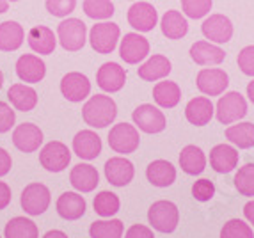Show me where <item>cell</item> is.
<instances>
[{
    "label": "cell",
    "instance_id": "6da1fadb",
    "mask_svg": "<svg viewBox=\"0 0 254 238\" xmlns=\"http://www.w3.org/2000/svg\"><path fill=\"white\" fill-rule=\"evenodd\" d=\"M118 105L107 94H94L82 107V118L91 128H107L114 123Z\"/></svg>",
    "mask_w": 254,
    "mask_h": 238
},
{
    "label": "cell",
    "instance_id": "7a4b0ae2",
    "mask_svg": "<svg viewBox=\"0 0 254 238\" xmlns=\"http://www.w3.org/2000/svg\"><path fill=\"white\" fill-rule=\"evenodd\" d=\"M148 221L153 230L160 231V233H173L178 228L180 210L173 201L160 199L149 206Z\"/></svg>",
    "mask_w": 254,
    "mask_h": 238
},
{
    "label": "cell",
    "instance_id": "3957f363",
    "mask_svg": "<svg viewBox=\"0 0 254 238\" xmlns=\"http://www.w3.org/2000/svg\"><path fill=\"white\" fill-rule=\"evenodd\" d=\"M57 39L68 52H78L87 41V27L78 18H66L57 27Z\"/></svg>",
    "mask_w": 254,
    "mask_h": 238
},
{
    "label": "cell",
    "instance_id": "277c9868",
    "mask_svg": "<svg viewBox=\"0 0 254 238\" xmlns=\"http://www.w3.org/2000/svg\"><path fill=\"white\" fill-rule=\"evenodd\" d=\"M140 144V135L133 124L118 123L110 128L109 132V146L112 151L119 155L133 153Z\"/></svg>",
    "mask_w": 254,
    "mask_h": 238
},
{
    "label": "cell",
    "instance_id": "5b68a950",
    "mask_svg": "<svg viewBox=\"0 0 254 238\" xmlns=\"http://www.w3.org/2000/svg\"><path fill=\"white\" fill-rule=\"evenodd\" d=\"M50 190H48L47 185H43V183H29L23 192H21V197H20V204L23 212L27 215H43V213L47 212L48 206H50Z\"/></svg>",
    "mask_w": 254,
    "mask_h": 238
},
{
    "label": "cell",
    "instance_id": "8992f818",
    "mask_svg": "<svg viewBox=\"0 0 254 238\" xmlns=\"http://www.w3.org/2000/svg\"><path fill=\"white\" fill-rule=\"evenodd\" d=\"M119 36H121L119 25H116L112 21H102V23L93 25L89 32V43L94 52L107 56V54H112L116 50Z\"/></svg>",
    "mask_w": 254,
    "mask_h": 238
},
{
    "label": "cell",
    "instance_id": "52a82bcc",
    "mask_svg": "<svg viewBox=\"0 0 254 238\" xmlns=\"http://www.w3.org/2000/svg\"><path fill=\"white\" fill-rule=\"evenodd\" d=\"M247 114V102L238 91H229L220 96L215 105V116L219 123L231 124Z\"/></svg>",
    "mask_w": 254,
    "mask_h": 238
},
{
    "label": "cell",
    "instance_id": "ba28073f",
    "mask_svg": "<svg viewBox=\"0 0 254 238\" xmlns=\"http://www.w3.org/2000/svg\"><path fill=\"white\" fill-rule=\"evenodd\" d=\"M131 119L139 130L144 133H160L165 130V116L158 107L151 105V103H142L133 111Z\"/></svg>",
    "mask_w": 254,
    "mask_h": 238
},
{
    "label": "cell",
    "instance_id": "9c48e42d",
    "mask_svg": "<svg viewBox=\"0 0 254 238\" xmlns=\"http://www.w3.org/2000/svg\"><path fill=\"white\" fill-rule=\"evenodd\" d=\"M39 162L50 173H61L69 166L71 162V151L68 146L59 140H52L48 144L43 146L41 153H39Z\"/></svg>",
    "mask_w": 254,
    "mask_h": 238
},
{
    "label": "cell",
    "instance_id": "30bf717a",
    "mask_svg": "<svg viewBox=\"0 0 254 238\" xmlns=\"http://www.w3.org/2000/svg\"><path fill=\"white\" fill-rule=\"evenodd\" d=\"M197 89L206 96H220L229 85V77L220 68H203L195 78Z\"/></svg>",
    "mask_w": 254,
    "mask_h": 238
},
{
    "label": "cell",
    "instance_id": "8fae6325",
    "mask_svg": "<svg viewBox=\"0 0 254 238\" xmlns=\"http://www.w3.org/2000/svg\"><path fill=\"white\" fill-rule=\"evenodd\" d=\"M149 54V41L140 36L139 32H128L121 39L119 45V56L127 64H139Z\"/></svg>",
    "mask_w": 254,
    "mask_h": 238
},
{
    "label": "cell",
    "instance_id": "7c38bea8",
    "mask_svg": "<svg viewBox=\"0 0 254 238\" xmlns=\"http://www.w3.org/2000/svg\"><path fill=\"white\" fill-rule=\"evenodd\" d=\"M61 93L71 103L84 102L91 94V82L85 75H82L78 71L66 73L63 80H61Z\"/></svg>",
    "mask_w": 254,
    "mask_h": 238
},
{
    "label": "cell",
    "instance_id": "4fadbf2b",
    "mask_svg": "<svg viewBox=\"0 0 254 238\" xmlns=\"http://www.w3.org/2000/svg\"><path fill=\"white\" fill-rule=\"evenodd\" d=\"M201 32L212 43L222 45L233 38V23L224 14H210L201 25Z\"/></svg>",
    "mask_w": 254,
    "mask_h": 238
},
{
    "label": "cell",
    "instance_id": "5bb4252c",
    "mask_svg": "<svg viewBox=\"0 0 254 238\" xmlns=\"http://www.w3.org/2000/svg\"><path fill=\"white\" fill-rule=\"evenodd\" d=\"M128 23L139 32H149L157 27L158 23V13L155 5L149 2H135L128 9Z\"/></svg>",
    "mask_w": 254,
    "mask_h": 238
},
{
    "label": "cell",
    "instance_id": "9a60e30c",
    "mask_svg": "<svg viewBox=\"0 0 254 238\" xmlns=\"http://www.w3.org/2000/svg\"><path fill=\"white\" fill-rule=\"evenodd\" d=\"M135 176V167L128 158L112 157L105 162V178L114 187H127Z\"/></svg>",
    "mask_w": 254,
    "mask_h": 238
},
{
    "label": "cell",
    "instance_id": "2e32d148",
    "mask_svg": "<svg viewBox=\"0 0 254 238\" xmlns=\"http://www.w3.org/2000/svg\"><path fill=\"white\" fill-rule=\"evenodd\" d=\"M127 82V71L118 62H105L96 73L98 87L105 93H118L125 87Z\"/></svg>",
    "mask_w": 254,
    "mask_h": 238
},
{
    "label": "cell",
    "instance_id": "e0dca14e",
    "mask_svg": "<svg viewBox=\"0 0 254 238\" xmlns=\"http://www.w3.org/2000/svg\"><path fill=\"white\" fill-rule=\"evenodd\" d=\"M13 144L23 153H34L43 144V132L34 123H21L14 128Z\"/></svg>",
    "mask_w": 254,
    "mask_h": 238
},
{
    "label": "cell",
    "instance_id": "ac0fdd59",
    "mask_svg": "<svg viewBox=\"0 0 254 238\" xmlns=\"http://www.w3.org/2000/svg\"><path fill=\"white\" fill-rule=\"evenodd\" d=\"M16 75L21 82L38 84L47 75V64L34 54H25L16 60Z\"/></svg>",
    "mask_w": 254,
    "mask_h": 238
},
{
    "label": "cell",
    "instance_id": "d6986e66",
    "mask_svg": "<svg viewBox=\"0 0 254 238\" xmlns=\"http://www.w3.org/2000/svg\"><path fill=\"white\" fill-rule=\"evenodd\" d=\"M73 153L82 160H94L102 153V139L93 130H80L73 139Z\"/></svg>",
    "mask_w": 254,
    "mask_h": 238
},
{
    "label": "cell",
    "instance_id": "ffe728a7",
    "mask_svg": "<svg viewBox=\"0 0 254 238\" xmlns=\"http://www.w3.org/2000/svg\"><path fill=\"white\" fill-rule=\"evenodd\" d=\"M55 208H57L59 217H63L64 221H78L85 215L87 203L78 192H64L57 199Z\"/></svg>",
    "mask_w": 254,
    "mask_h": 238
},
{
    "label": "cell",
    "instance_id": "44dd1931",
    "mask_svg": "<svg viewBox=\"0 0 254 238\" xmlns=\"http://www.w3.org/2000/svg\"><path fill=\"white\" fill-rule=\"evenodd\" d=\"M215 107H213L212 100L206 96H195L185 107V118L187 121L194 126H204L212 121Z\"/></svg>",
    "mask_w": 254,
    "mask_h": 238
},
{
    "label": "cell",
    "instance_id": "7402d4cb",
    "mask_svg": "<svg viewBox=\"0 0 254 238\" xmlns=\"http://www.w3.org/2000/svg\"><path fill=\"white\" fill-rule=\"evenodd\" d=\"M69 183L76 192L87 194L98 187L100 175H98L96 167H93L91 164H76L69 173Z\"/></svg>",
    "mask_w": 254,
    "mask_h": 238
},
{
    "label": "cell",
    "instance_id": "603a6c76",
    "mask_svg": "<svg viewBox=\"0 0 254 238\" xmlns=\"http://www.w3.org/2000/svg\"><path fill=\"white\" fill-rule=\"evenodd\" d=\"M238 151L229 144H217L210 151V166L219 175H228L238 166Z\"/></svg>",
    "mask_w": 254,
    "mask_h": 238
},
{
    "label": "cell",
    "instance_id": "cb8c5ba5",
    "mask_svg": "<svg viewBox=\"0 0 254 238\" xmlns=\"http://www.w3.org/2000/svg\"><path fill=\"white\" fill-rule=\"evenodd\" d=\"M190 57L199 66H217L226 59V52L212 41H195L190 47Z\"/></svg>",
    "mask_w": 254,
    "mask_h": 238
},
{
    "label": "cell",
    "instance_id": "d4e9b609",
    "mask_svg": "<svg viewBox=\"0 0 254 238\" xmlns=\"http://www.w3.org/2000/svg\"><path fill=\"white\" fill-rule=\"evenodd\" d=\"M27 41H29V47L39 56H50L57 47V38H55L54 30L45 25L32 27L27 34Z\"/></svg>",
    "mask_w": 254,
    "mask_h": 238
},
{
    "label": "cell",
    "instance_id": "484cf974",
    "mask_svg": "<svg viewBox=\"0 0 254 238\" xmlns=\"http://www.w3.org/2000/svg\"><path fill=\"white\" fill-rule=\"evenodd\" d=\"M146 178L153 187H171L176 179V167L167 160H153L146 169Z\"/></svg>",
    "mask_w": 254,
    "mask_h": 238
},
{
    "label": "cell",
    "instance_id": "4316f807",
    "mask_svg": "<svg viewBox=\"0 0 254 238\" xmlns=\"http://www.w3.org/2000/svg\"><path fill=\"white\" fill-rule=\"evenodd\" d=\"M7 98L11 105L20 112L34 111L38 105V93L27 84H14L9 87Z\"/></svg>",
    "mask_w": 254,
    "mask_h": 238
},
{
    "label": "cell",
    "instance_id": "83f0119b",
    "mask_svg": "<svg viewBox=\"0 0 254 238\" xmlns=\"http://www.w3.org/2000/svg\"><path fill=\"white\" fill-rule=\"evenodd\" d=\"M180 167L185 175L197 176L201 175L206 167V155L201 148L194 144H189L182 149L180 153Z\"/></svg>",
    "mask_w": 254,
    "mask_h": 238
},
{
    "label": "cell",
    "instance_id": "f1b7e54d",
    "mask_svg": "<svg viewBox=\"0 0 254 238\" xmlns=\"http://www.w3.org/2000/svg\"><path fill=\"white\" fill-rule=\"evenodd\" d=\"M171 69H173L171 60L165 56H151L137 69V75L146 82H157L167 77L171 73Z\"/></svg>",
    "mask_w": 254,
    "mask_h": 238
},
{
    "label": "cell",
    "instance_id": "f546056e",
    "mask_svg": "<svg viewBox=\"0 0 254 238\" xmlns=\"http://www.w3.org/2000/svg\"><path fill=\"white\" fill-rule=\"evenodd\" d=\"M25 41V30L18 21L0 23V52H14Z\"/></svg>",
    "mask_w": 254,
    "mask_h": 238
},
{
    "label": "cell",
    "instance_id": "4dcf8cb0",
    "mask_svg": "<svg viewBox=\"0 0 254 238\" xmlns=\"http://www.w3.org/2000/svg\"><path fill=\"white\" fill-rule=\"evenodd\" d=\"M160 29L162 34L167 39H182L189 32V21H187L185 14H182L180 11H174V9H169L162 16Z\"/></svg>",
    "mask_w": 254,
    "mask_h": 238
},
{
    "label": "cell",
    "instance_id": "1f68e13d",
    "mask_svg": "<svg viewBox=\"0 0 254 238\" xmlns=\"http://www.w3.org/2000/svg\"><path fill=\"white\" fill-rule=\"evenodd\" d=\"M153 100L162 109H174L182 100V89L176 82L162 80L153 87Z\"/></svg>",
    "mask_w": 254,
    "mask_h": 238
},
{
    "label": "cell",
    "instance_id": "d6a6232c",
    "mask_svg": "<svg viewBox=\"0 0 254 238\" xmlns=\"http://www.w3.org/2000/svg\"><path fill=\"white\" fill-rule=\"evenodd\" d=\"M4 238H39V230L30 219L13 217L4 228Z\"/></svg>",
    "mask_w": 254,
    "mask_h": 238
},
{
    "label": "cell",
    "instance_id": "836d02e7",
    "mask_svg": "<svg viewBox=\"0 0 254 238\" xmlns=\"http://www.w3.org/2000/svg\"><path fill=\"white\" fill-rule=\"evenodd\" d=\"M226 139L240 149H249L254 146V124L238 123L226 128Z\"/></svg>",
    "mask_w": 254,
    "mask_h": 238
},
{
    "label": "cell",
    "instance_id": "e575fe53",
    "mask_svg": "<svg viewBox=\"0 0 254 238\" xmlns=\"http://www.w3.org/2000/svg\"><path fill=\"white\" fill-rule=\"evenodd\" d=\"M125 224L119 219H102L94 221L89 228L91 238H123Z\"/></svg>",
    "mask_w": 254,
    "mask_h": 238
},
{
    "label": "cell",
    "instance_id": "d590c367",
    "mask_svg": "<svg viewBox=\"0 0 254 238\" xmlns=\"http://www.w3.org/2000/svg\"><path fill=\"white\" fill-rule=\"evenodd\" d=\"M93 206H94V212L103 219H110L112 215L119 212V206H121V201L119 197L116 196L114 192H109V190H102L100 194L94 196L93 201Z\"/></svg>",
    "mask_w": 254,
    "mask_h": 238
},
{
    "label": "cell",
    "instance_id": "8d00e7d4",
    "mask_svg": "<svg viewBox=\"0 0 254 238\" xmlns=\"http://www.w3.org/2000/svg\"><path fill=\"white\" fill-rule=\"evenodd\" d=\"M235 188L246 197H254V164L240 167L235 175Z\"/></svg>",
    "mask_w": 254,
    "mask_h": 238
},
{
    "label": "cell",
    "instance_id": "74e56055",
    "mask_svg": "<svg viewBox=\"0 0 254 238\" xmlns=\"http://www.w3.org/2000/svg\"><path fill=\"white\" fill-rule=\"evenodd\" d=\"M84 13L93 20H109L114 14L112 0H84Z\"/></svg>",
    "mask_w": 254,
    "mask_h": 238
},
{
    "label": "cell",
    "instance_id": "f35d334b",
    "mask_svg": "<svg viewBox=\"0 0 254 238\" xmlns=\"http://www.w3.org/2000/svg\"><path fill=\"white\" fill-rule=\"evenodd\" d=\"M220 238H254L253 228L246 224L240 219H231L228 221L222 230H220Z\"/></svg>",
    "mask_w": 254,
    "mask_h": 238
},
{
    "label": "cell",
    "instance_id": "ab89813d",
    "mask_svg": "<svg viewBox=\"0 0 254 238\" xmlns=\"http://www.w3.org/2000/svg\"><path fill=\"white\" fill-rule=\"evenodd\" d=\"M213 0H182L183 14L192 20H199L212 11Z\"/></svg>",
    "mask_w": 254,
    "mask_h": 238
},
{
    "label": "cell",
    "instance_id": "60d3db41",
    "mask_svg": "<svg viewBox=\"0 0 254 238\" xmlns=\"http://www.w3.org/2000/svg\"><path fill=\"white\" fill-rule=\"evenodd\" d=\"M47 11L52 16L66 18L76 7V0H47Z\"/></svg>",
    "mask_w": 254,
    "mask_h": 238
},
{
    "label": "cell",
    "instance_id": "b9f144b4",
    "mask_svg": "<svg viewBox=\"0 0 254 238\" xmlns=\"http://www.w3.org/2000/svg\"><path fill=\"white\" fill-rule=\"evenodd\" d=\"M192 196H194L195 201H199V203H206V201H210L215 196V185H213V181H210L206 178L197 179L192 185Z\"/></svg>",
    "mask_w": 254,
    "mask_h": 238
},
{
    "label": "cell",
    "instance_id": "7bdbcfd3",
    "mask_svg": "<svg viewBox=\"0 0 254 238\" xmlns=\"http://www.w3.org/2000/svg\"><path fill=\"white\" fill-rule=\"evenodd\" d=\"M237 62H238V68H240V71L244 73V75L254 77V45L242 48L237 57Z\"/></svg>",
    "mask_w": 254,
    "mask_h": 238
},
{
    "label": "cell",
    "instance_id": "ee69618b",
    "mask_svg": "<svg viewBox=\"0 0 254 238\" xmlns=\"http://www.w3.org/2000/svg\"><path fill=\"white\" fill-rule=\"evenodd\" d=\"M14 121H16V114L11 105L0 102V133H7L14 126Z\"/></svg>",
    "mask_w": 254,
    "mask_h": 238
},
{
    "label": "cell",
    "instance_id": "f6af8a7d",
    "mask_svg": "<svg viewBox=\"0 0 254 238\" xmlns=\"http://www.w3.org/2000/svg\"><path fill=\"white\" fill-rule=\"evenodd\" d=\"M125 238H155V235H153V230L151 228H148V226L133 224L127 230Z\"/></svg>",
    "mask_w": 254,
    "mask_h": 238
},
{
    "label": "cell",
    "instance_id": "bcb514c9",
    "mask_svg": "<svg viewBox=\"0 0 254 238\" xmlns=\"http://www.w3.org/2000/svg\"><path fill=\"white\" fill-rule=\"evenodd\" d=\"M11 167H13V158H11V155L4 148H0V178L7 175Z\"/></svg>",
    "mask_w": 254,
    "mask_h": 238
},
{
    "label": "cell",
    "instance_id": "7dc6e473",
    "mask_svg": "<svg viewBox=\"0 0 254 238\" xmlns=\"http://www.w3.org/2000/svg\"><path fill=\"white\" fill-rule=\"evenodd\" d=\"M11 197H13V194H11V187H9L7 183L0 181V210L7 208L9 203H11Z\"/></svg>",
    "mask_w": 254,
    "mask_h": 238
},
{
    "label": "cell",
    "instance_id": "c3c4849f",
    "mask_svg": "<svg viewBox=\"0 0 254 238\" xmlns=\"http://www.w3.org/2000/svg\"><path fill=\"white\" fill-rule=\"evenodd\" d=\"M244 215H246V219L253 224V228H254V199L249 201V203L244 206Z\"/></svg>",
    "mask_w": 254,
    "mask_h": 238
},
{
    "label": "cell",
    "instance_id": "681fc988",
    "mask_svg": "<svg viewBox=\"0 0 254 238\" xmlns=\"http://www.w3.org/2000/svg\"><path fill=\"white\" fill-rule=\"evenodd\" d=\"M43 238H68V235L61 230H52V231H48V233H45Z\"/></svg>",
    "mask_w": 254,
    "mask_h": 238
},
{
    "label": "cell",
    "instance_id": "f907efd6",
    "mask_svg": "<svg viewBox=\"0 0 254 238\" xmlns=\"http://www.w3.org/2000/svg\"><path fill=\"white\" fill-rule=\"evenodd\" d=\"M247 98H249L251 103L254 105V80L247 84Z\"/></svg>",
    "mask_w": 254,
    "mask_h": 238
},
{
    "label": "cell",
    "instance_id": "816d5d0a",
    "mask_svg": "<svg viewBox=\"0 0 254 238\" xmlns=\"http://www.w3.org/2000/svg\"><path fill=\"white\" fill-rule=\"evenodd\" d=\"M7 9H9V2H7V0H0V14L5 13Z\"/></svg>",
    "mask_w": 254,
    "mask_h": 238
},
{
    "label": "cell",
    "instance_id": "f5cc1de1",
    "mask_svg": "<svg viewBox=\"0 0 254 238\" xmlns=\"http://www.w3.org/2000/svg\"><path fill=\"white\" fill-rule=\"evenodd\" d=\"M2 85H4V73L0 71V89H2Z\"/></svg>",
    "mask_w": 254,
    "mask_h": 238
},
{
    "label": "cell",
    "instance_id": "db71d44e",
    "mask_svg": "<svg viewBox=\"0 0 254 238\" xmlns=\"http://www.w3.org/2000/svg\"><path fill=\"white\" fill-rule=\"evenodd\" d=\"M7 2H18V0H7Z\"/></svg>",
    "mask_w": 254,
    "mask_h": 238
}]
</instances>
